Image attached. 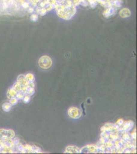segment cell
<instances>
[{
  "label": "cell",
  "instance_id": "cell-12",
  "mask_svg": "<svg viewBox=\"0 0 137 154\" xmlns=\"http://www.w3.org/2000/svg\"><path fill=\"white\" fill-rule=\"evenodd\" d=\"M30 100V98L29 97H26L24 99L25 102H27L29 101Z\"/></svg>",
  "mask_w": 137,
  "mask_h": 154
},
{
  "label": "cell",
  "instance_id": "cell-5",
  "mask_svg": "<svg viewBox=\"0 0 137 154\" xmlns=\"http://www.w3.org/2000/svg\"><path fill=\"white\" fill-rule=\"evenodd\" d=\"M120 14L122 18H127L130 16V11L129 9L124 8L120 11Z\"/></svg>",
  "mask_w": 137,
  "mask_h": 154
},
{
  "label": "cell",
  "instance_id": "cell-9",
  "mask_svg": "<svg viewBox=\"0 0 137 154\" xmlns=\"http://www.w3.org/2000/svg\"><path fill=\"white\" fill-rule=\"evenodd\" d=\"M35 91L34 89H33V88H31L28 91V94H29V95H33V94H34Z\"/></svg>",
  "mask_w": 137,
  "mask_h": 154
},
{
  "label": "cell",
  "instance_id": "cell-7",
  "mask_svg": "<svg viewBox=\"0 0 137 154\" xmlns=\"http://www.w3.org/2000/svg\"><path fill=\"white\" fill-rule=\"evenodd\" d=\"M26 80L27 82L32 83L34 81V77L31 74H28L26 75Z\"/></svg>",
  "mask_w": 137,
  "mask_h": 154
},
{
  "label": "cell",
  "instance_id": "cell-11",
  "mask_svg": "<svg viewBox=\"0 0 137 154\" xmlns=\"http://www.w3.org/2000/svg\"><path fill=\"white\" fill-rule=\"evenodd\" d=\"M132 137L134 139H136V132H133V133H132Z\"/></svg>",
  "mask_w": 137,
  "mask_h": 154
},
{
  "label": "cell",
  "instance_id": "cell-10",
  "mask_svg": "<svg viewBox=\"0 0 137 154\" xmlns=\"http://www.w3.org/2000/svg\"><path fill=\"white\" fill-rule=\"evenodd\" d=\"M123 138L125 140H130V137H129V135L125 134V135H123Z\"/></svg>",
  "mask_w": 137,
  "mask_h": 154
},
{
  "label": "cell",
  "instance_id": "cell-2",
  "mask_svg": "<svg viewBox=\"0 0 137 154\" xmlns=\"http://www.w3.org/2000/svg\"><path fill=\"white\" fill-rule=\"evenodd\" d=\"M68 115L72 119H78L82 116V110L76 107H71L68 110Z\"/></svg>",
  "mask_w": 137,
  "mask_h": 154
},
{
  "label": "cell",
  "instance_id": "cell-3",
  "mask_svg": "<svg viewBox=\"0 0 137 154\" xmlns=\"http://www.w3.org/2000/svg\"><path fill=\"white\" fill-rule=\"evenodd\" d=\"M123 130L125 131H129L132 130L134 126V123L133 121L131 120L125 121V122L123 123Z\"/></svg>",
  "mask_w": 137,
  "mask_h": 154
},
{
  "label": "cell",
  "instance_id": "cell-6",
  "mask_svg": "<svg viewBox=\"0 0 137 154\" xmlns=\"http://www.w3.org/2000/svg\"><path fill=\"white\" fill-rule=\"evenodd\" d=\"M85 147H87V148H85V149H89V152H90V153H96L98 152V149H97V147H96L95 146H94L93 145H88L86 146Z\"/></svg>",
  "mask_w": 137,
  "mask_h": 154
},
{
  "label": "cell",
  "instance_id": "cell-8",
  "mask_svg": "<svg viewBox=\"0 0 137 154\" xmlns=\"http://www.w3.org/2000/svg\"><path fill=\"white\" fill-rule=\"evenodd\" d=\"M123 123H124V121H123V119H119L118 120L117 123H118V125L120 126H121L122 125H123Z\"/></svg>",
  "mask_w": 137,
  "mask_h": 154
},
{
  "label": "cell",
  "instance_id": "cell-1",
  "mask_svg": "<svg viewBox=\"0 0 137 154\" xmlns=\"http://www.w3.org/2000/svg\"><path fill=\"white\" fill-rule=\"evenodd\" d=\"M38 65L43 69H47L50 68L52 65V60L50 57L43 56L40 57L38 61Z\"/></svg>",
  "mask_w": 137,
  "mask_h": 154
},
{
  "label": "cell",
  "instance_id": "cell-4",
  "mask_svg": "<svg viewBox=\"0 0 137 154\" xmlns=\"http://www.w3.org/2000/svg\"><path fill=\"white\" fill-rule=\"evenodd\" d=\"M66 152L71 153V154H75V153H79L80 150L76 146H68L66 147Z\"/></svg>",
  "mask_w": 137,
  "mask_h": 154
}]
</instances>
